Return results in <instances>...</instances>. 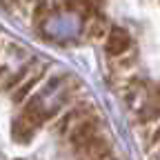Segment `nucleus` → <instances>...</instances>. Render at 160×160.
<instances>
[{"instance_id":"f257e3e1","label":"nucleus","mask_w":160,"mask_h":160,"mask_svg":"<svg viewBox=\"0 0 160 160\" xmlns=\"http://www.w3.org/2000/svg\"><path fill=\"white\" fill-rule=\"evenodd\" d=\"M93 113H98L96 107H93L91 102H85V100H80V102L71 105L69 109H65L62 113H60V118L56 120V125H53V127H56V131H58L60 136H67L76 122H80V120H85V118H89V116H93Z\"/></svg>"},{"instance_id":"f03ea898","label":"nucleus","mask_w":160,"mask_h":160,"mask_svg":"<svg viewBox=\"0 0 160 160\" xmlns=\"http://www.w3.org/2000/svg\"><path fill=\"white\" fill-rule=\"evenodd\" d=\"M73 151L78 153L80 160H109L111 158V145H109V140L105 136H100V133L89 138L87 142L78 145Z\"/></svg>"},{"instance_id":"7ed1b4c3","label":"nucleus","mask_w":160,"mask_h":160,"mask_svg":"<svg viewBox=\"0 0 160 160\" xmlns=\"http://www.w3.org/2000/svg\"><path fill=\"white\" fill-rule=\"evenodd\" d=\"M96 133H100V116L98 113H93V116H89L85 120H80V122H76L71 127V131L67 133V138H69L71 147L76 149L78 145H82V142H87L89 138H93Z\"/></svg>"},{"instance_id":"20e7f679","label":"nucleus","mask_w":160,"mask_h":160,"mask_svg":"<svg viewBox=\"0 0 160 160\" xmlns=\"http://www.w3.org/2000/svg\"><path fill=\"white\" fill-rule=\"evenodd\" d=\"M131 47H133L131 45V36H129L127 29H122V27H111L109 29V33L105 38V53L109 58H116L120 53H125Z\"/></svg>"},{"instance_id":"39448f33","label":"nucleus","mask_w":160,"mask_h":160,"mask_svg":"<svg viewBox=\"0 0 160 160\" xmlns=\"http://www.w3.org/2000/svg\"><path fill=\"white\" fill-rule=\"evenodd\" d=\"M82 29H85V36L89 40H96V42H105V38L111 29L109 20L100 13V11H93L89 16L82 18Z\"/></svg>"},{"instance_id":"423d86ee","label":"nucleus","mask_w":160,"mask_h":160,"mask_svg":"<svg viewBox=\"0 0 160 160\" xmlns=\"http://www.w3.org/2000/svg\"><path fill=\"white\" fill-rule=\"evenodd\" d=\"M136 113H138V122L140 125H151V122H156L160 118V93H158V89L149 91L147 100L142 102V107H140Z\"/></svg>"},{"instance_id":"0eeeda50","label":"nucleus","mask_w":160,"mask_h":160,"mask_svg":"<svg viewBox=\"0 0 160 160\" xmlns=\"http://www.w3.org/2000/svg\"><path fill=\"white\" fill-rule=\"evenodd\" d=\"M45 69H47L45 65H38V67L33 69V73H31V76L25 80V82L11 91V100H13V102H25V100H27V96H31V91L38 87V82L45 78V73H47Z\"/></svg>"},{"instance_id":"6e6552de","label":"nucleus","mask_w":160,"mask_h":160,"mask_svg":"<svg viewBox=\"0 0 160 160\" xmlns=\"http://www.w3.org/2000/svg\"><path fill=\"white\" fill-rule=\"evenodd\" d=\"M31 7H33V9H31V18H33V22L40 27V25H42L45 20L51 16V7H49L47 0H33Z\"/></svg>"},{"instance_id":"1a4fd4ad","label":"nucleus","mask_w":160,"mask_h":160,"mask_svg":"<svg viewBox=\"0 0 160 160\" xmlns=\"http://www.w3.org/2000/svg\"><path fill=\"white\" fill-rule=\"evenodd\" d=\"M149 145H160V125L151 131V138H149Z\"/></svg>"},{"instance_id":"9d476101","label":"nucleus","mask_w":160,"mask_h":160,"mask_svg":"<svg viewBox=\"0 0 160 160\" xmlns=\"http://www.w3.org/2000/svg\"><path fill=\"white\" fill-rule=\"evenodd\" d=\"M156 89H158V93H160V82H158V87H156Z\"/></svg>"}]
</instances>
